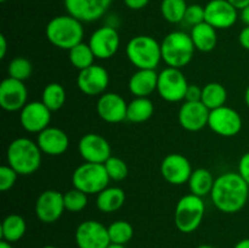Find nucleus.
Masks as SVG:
<instances>
[{
  "mask_svg": "<svg viewBox=\"0 0 249 248\" xmlns=\"http://www.w3.org/2000/svg\"><path fill=\"white\" fill-rule=\"evenodd\" d=\"M249 185L238 173L226 172L214 181L211 198L216 209L226 214L242 211L248 202Z\"/></svg>",
  "mask_w": 249,
  "mask_h": 248,
  "instance_id": "nucleus-1",
  "label": "nucleus"
},
{
  "mask_svg": "<svg viewBox=\"0 0 249 248\" xmlns=\"http://www.w3.org/2000/svg\"><path fill=\"white\" fill-rule=\"evenodd\" d=\"M45 35L53 46L68 51L83 41L84 27L83 22L70 14L60 15L46 24Z\"/></svg>",
  "mask_w": 249,
  "mask_h": 248,
  "instance_id": "nucleus-2",
  "label": "nucleus"
},
{
  "mask_svg": "<svg viewBox=\"0 0 249 248\" xmlns=\"http://www.w3.org/2000/svg\"><path fill=\"white\" fill-rule=\"evenodd\" d=\"M41 150L38 143L28 138H17L11 141L6 151L7 164L18 175H31L39 169Z\"/></svg>",
  "mask_w": 249,
  "mask_h": 248,
  "instance_id": "nucleus-3",
  "label": "nucleus"
},
{
  "mask_svg": "<svg viewBox=\"0 0 249 248\" xmlns=\"http://www.w3.org/2000/svg\"><path fill=\"white\" fill-rule=\"evenodd\" d=\"M160 50L162 60L168 67L181 70L191 62L196 48L190 34L182 31H174L163 39Z\"/></svg>",
  "mask_w": 249,
  "mask_h": 248,
  "instance_id": "nucleus-4",
  "label": "nucleus"
},
{
  "mask_svg": "<svg viewBox=\"0 0 249 248\" xmlns=\"http://www.w3.org/2000/svg\"><path fill=\"white\" fill-rule=\"evenodd\" d=\"M131 65L138 70H156L162 61L160 44L153 36L136 35L129 40L125 49Z\"/></svg>",
  "mask_w": 249,
  "mask_h": 248,
  "instance_id": "nucleus-5",
  "label": "nucleus"
},
{
  "mask_svg": "<svg viewBox=\"0 0 249 248\" xmlns=\"http://www.w3.org/2000/svg\"><path fill=\"white\" fill-rule=\"evenodd\" d=\"M206 206L202 197L196 195H185L175 207L174 221L178 230L182 233H191L196 231L204 218Z\"/></svg>",
  "mask_w": 249,
  "mask_h": 248,
  "instance_id": "nucleus-6",
  "label": "nucleus"
},
{
  "mask_svg": "<svg viewBox=\"0 0 249 248\" xmlns=\"http://www.w3.org/2000/svg\"><path fill=\"white\" fill-rule=\"evenodd\" d=\"M109 177L101 163L85 162L78 165L72 174L73 187L87 195H97L108 187Z\"/></svg>",
  "mask_w": 249,
  "mask_h": 248,
  "instance_id": "nucleus-7",
  "label": "nucleus"
},
{
  "mask_svg": "<svg viewBox=\"0 0 249 248\" xmlns=\"http://www.w3.org/2000/svg\"><path fill=\"white\" fill-rule=\"evenodd\" d=\"M187 88L189 83L179 68L167 67L158 73L157 92L165 101L179 102L185 100Z\"/></svg>",
  "mask_w": 249,
  "mask_h": 248,
  "instance_id": "nucleus-8",
  "label": "nucleus"
},
{
  "mask_svg": "<svg viewBox=\"0 0 249 248\" xmlns=\"http://www.w3.org/2000/svg\"><path fill=\"white\" fill-rule=\"evenodd\" d=\"M242 117L236 109L228 106L212 109L209 113L208 126L218 135L232 138L242 129Z\"/></svg>",
  "mask_w": 249,
  "mask_h": 248,
  "instance_id": "nucleus-9",
  "label": "nucleus"
},
{
  "mask_svg": "<svg viewBox=\"0 0 249 248\" xmlns=\"http://www.w3.org/2000/svg\"><path fill=\"white\" fill-rule=\"evenodd\" d=\"M78 248H107L111 243L108 229L96 220H85L75 230Z\"/></svg>",
  "mask_w": 249,
  "mask_h": 248,
  "instance_id": "nucleus-10",
  "label": "nucleus"
},
{
  "mask_svg": "<svg viewBox=\"0 0 249 248\" xmlns=\"http://www.w3.org/2000/svg\"><path fill=\"white\" fill-rule=\"evenodd\" d=\"M240 18V12L228 0H211L204 6V21L215 29L231 28Z\"/></svg>",
  "mask_w": 249,
  "mask_h": 248,
  "instance_id": "nucleus-11",
  "label": "nucleus"
},
{
  "mask_svg": "<svg viewBox=\"0 0 249 248\" xmlns=\"http://www.w3.org/2000/svg\"><path fill=\"white\" fill-rule=\"evenodd\" d=\"M113 0H63V5L71 16L80 22H95L101 18Z\"/></svg>",
  "mask_w": 249,
  "mask_h": 248,
  "instance_id": "nucleus-12",
  "label": "nucleus"
},
{
  "mask_svg": "<svg viewBox=\"0 0 249 248\" xmlns=\"http://www.w3.org/2000/svg\"><path fill=\"white\" fill-rule=\"evenodd\" d=\"M99 60H107L116 55L121 44V38L114 27L104 26L95 29L88 43Z\"/></svg>",
  "mask_w": 249,
  "mask_h": 248,
  "instance_id": "nucleus-13",
  "label": "nucleus"
},
{
  "mask_svg": "<svg viewBox=\"0 0 249 248\" xmlns=\"http://www.w3.org/2000/svg\"><path fill=\"white\" fill-rule=\"evenodd\" d=\"M66 211L63 194L56 190H45L38 196L34 212L41 223L53 224L62 216Z\"/></svg>",
  "mask_w": 249,
  "mask_h": 248,
  "instance_id": "nucleus-14",
  "label": "nucleus"
},
{
  "mask_svg": "<svg viewBox=\"0 0 249 248\" xmlns=\"http://www.w3.org/2000/svg\"><path fill=\"white\" fill-rule=\"evenodd\" d=\"M109 83V75L106 68L92 65L85 70L79 71L77 77L78 89L88 96H97L106 91Z\"/></svg>",
  "mask_w": 249,
  "mask_h": 248,
  "instance_id": "nucleus-15",
  "label": "nucleus"
},
{
  "mask_svg": "<svg viewBox=\"0 0 249 248\" xmlns=\"http://www.w3.org/2000/svg\"><path fill=\"white\" fill-rule=\"evenodd\" d=\"M190 160L180 153H169L160 163V174L172 185H184L192 174Z\"/></svg>",
  "mask_w": 249,
  "mask_h": 248,
  "instance_id": "nucleus-16",
  "label": "nucleus"
},
{
  "mask_svg": "<svg viewBox=\"0 0 249 248\" xmlns=\"http://www.w3.org/2000/svg\"><path fill=\"white\" fill-rule=\"evenodd\" d=\"M28 91L21 80L5 78L0 84V106L7 112L21 111L27 105Z\"/></svg>",
  "mask_w": 249,
  "mask_h": 248,
  "instance_id": "nucleus-17",
  "label": "nucleus"
},
{
  "mask_svg": "<svg viewBox=\"0 0 249 248\" xmlns=\"http://www.w3.org/2000/svg\"><path fill=\"white\" fill-rule=\"evenodd\" d=\"M51 121V111L41 101L27 102L19 112L22 128L28 133L39 134L46 129Z\"/></svg>",
  "mask_w": 249,
  "mask_h": 248,
  "instance_id": "nucleus-18",
  "label": "nucleus"
},
{
  "mask_svg": "<svg viewBox=\"0 0 249 248\" xmlns=\"http://www.w3.org/2000/svg\"><path fill=\"white\" fill-rule=\"evenodd\" d=\"M78 151L85 162L104 164L111 157V145L104 136L95 133L85 134L78 143Z\"/></svg>",
  "mask_w": 249,
  "mask_h": 248,
  "instance_id": "nucleus-19",
  "label": "nucleus"
},
{
  "mask_svg": "<svg viewBox=\"0 0 249 248\" xmlns=\"http://www.w3.org/2000/svg\"><path fill=\"white\" fill-rule=\"evenodd\" d=\"M128 104L116 92H105L97 100L96 111L102 121L107 123H121L126 119Z\"/></svg>",
  "mask_w": 249,
  "mask_h": 248,
  "instance_id": "nucleus-20",
  "label": "nucleus"
},
{
  "mask_svg": "<svg viewBox=\"0 0 249 248\" xmlns=\"http://www.w3.org/2000/svg\"><path fill=\"white\" fill-rule=\"evenodd\" d=\"M209 113L201 101H185L179 109V123L185 130L198 131L208 125Z\"/></svg>",
  "mask_w": 249,
  "mask_h": 248,
  "instance_id": "nucleus-21",
  "label": "nucleus"
},
{
  "mask_svg": "<svg viewBox=\"0 0 249 248\" xmlns=\"http://www.w3.org/2000/svg\"><path fill=\"white\" fill-rule=\"evenodd\" d=\"M36 143L41 152L49 156L63 155L70 146V138L67 134L56 126H48L38 134Z\"/></svg>",
  "mask_w": 249,
  "mask_h": 248,
  "instance_id": "nucleus-22",
  "label": "nucleus"
},
{
  "mask_svg": "<svg viewBox=\"0 0 249 248\" xmlns=\"http://www.w3.org/2000/svg\"><path fill=\"white\" fill-rule=\"evenodd\" d=\"M156 70H138L129 79V91L135 97H148L157 90Z\"/></svg>",
  "mask_w": 249,
  "mask_h": 248,
  "instance_id": "nucleus-23",
  "label": "nucleus"
},
{
  "mask_svg": "<svg viewBox=\"0 0 249 248\" xmlns=\"http://www.w3.org/2000/svg\"><path fill=\"white\" fill-rule=\"evenodd\" d=\"M190 35H191L196 50L202 51V53H209L214 50L216 46V41H218L216 29L206 21L192 27Z\"/></svg>",
  "mask_w": 249,
  "mask_h": 248,
  "instance_id": "nucleus-24",
  "label": "nucleus"
},
{
  "mask_svg": "<svg viewBox=\"0 0 249 248\" xmlns=\"http://www.w3.org/2000/svg\"><path fill=\"white\" fill-rule=\"evenodd\" d=\"M125 202V192L121 187H106L97 194L96 207L102 213L117 212Z\"/></svg>",
  "mask_w": 249,
  "mask_h": 248,
  "instance_id": "nucleus-25",
  "label": "nucleus"
},
{
  "mask_svg": "<svg viewBox=\"0 0 249 248\" xmlns=\"http://www.w3.org/2000/svg\"><path fill=\"white\" fill-rule=\"evenodd\" d=\"M27 230V224L23 216L19 214H9L5 216L0 226L1 240L14 243L21 240Z\"/></svg>",
  "mask_w": 249,
  "mask_h": 248,
  "instance_id": "nucleus-26",
  "label": "nucleus"
},
{
  "mask_svg": "<svg viewBox=\"0 0 249 248\" xmlns=\"http://www.w3.org/2000/svg\"><path fill=\"white\" fill-rule=\"evenodd\" d=\"M214 181H215V179L208 169H206V168L195 169L190 177L189 181H187L190 194L196 195L198 197L208 196L213 190Z\"/></svg>",
  "mask_w": 249,
  "mask_h": 248,
  "instance_id": "nucleus-27",
  "label": "nucleus"
},
{
  "mask_svg": "<svg viewBox=\"0 0 249 248\" xmlns=\"http://www.w3.org/2000/svg\"><path fill=\"white\" fill-rule=\"evenodd\" d=\"M153 112L155 106L148 97H135L128 104L126 119L133 123H142L152 117Z\"/></svg>",
  "mask_w": 249,
  "mask_h": 248,
  "instance_id": "nucleus-28",
  "label": "nucleus"
},
{
  "mask_svg": "<svg viewBox=\"0 0 249 248\" xmlns=\"http://www.w3.org/2000/svg\"><path fill=\"white\" fill-rule=\"evenodd\" d=\"M226 100H228V91L220 83L212 82L202 88L201 102L209 111L225 106Z\"/></svg>",
  "mask_w": 249,
  "mask_h": 248,
  "instance_id": "nucleus-29",
  "label": "nucleus"
},
{
  "mask_svg": "<svg viewBox=\"0 0 249 248\" xmlns=\"http://www.w3.org/2000/svg\"><path fill=\"white\" fill-rule=\"evenodd\" d=\"M41 102L51 112L62 108L66 102V90L60 83H49L41 94Z\"/></svg>",
  "mask_w": 249,
  "mask_h": 248,
  "instance_id": "nucleus-30",
  "label": "nucleus"
},
{
  "mask_svg": "<svg viewBox=\"0 0 249 248\" xmlns=\"http://www.w3.org/2000/svg\"><path fill=\"white\" fill-rule=\"evenodd\" d=\"M68 58H70V62L72 63L73 67L83 71L94 65V60L96 57H95L89 44H85L82 41L78 45L73 46L71 50H68Z\"/></svg>",
  "mask_w": 249,
  "mask_h": 248,
  "instance_id": "nucleus-31",
  "label": "nucleus"
},
{
  "mask_svg": "<svg viewBox=\"0 0 249 248\" xmlns=\"http://www.w3.org/2000/svg\"><path fill=\"white\" fill-rule=\"evenodd\" d=\"M187 6L186 0H162L160 14L169 23H180L184 21Z\"/></svg>",
  "mask_w": 249,
  "mask_h": 248,
  "instance_id": "nucleus-32",
  "label": "nucleus"
},
{
  "mask_svg": "<svg viewBox=\"0 0 249 248\" xmlns=\"http://www.w3.org/2000/svg\"><path fill=\"white\" fill-rule=\"evenodd\" d=\"M107 229H108V235L111 243L125 246L134 236L133 225L125 220L113 221Z\"/></svg>",
  "mask_w": 249,
  "mask_h": 248,
  "instance_id": "nucleus-33",
  "label": "nucleus"
},
{
  "mask_svg": "<svg viewBox=\"0 0 249 248\" xmlns=\"http://www.w3.org/2000/svg\"><path fill=\"white\" fill-rule=\"evenodd\" d=\"M32 71H33V66H32L31 61L27 60L26 57H21V56L12 58L7 66L9 77L21 80V82H24L31 77Z\"/></svg>",
  "mask_w": 249,
  "mask_h": 248,
  "instance_id": "nucleus-34",
  "label": "nucleus"
},
{
  "mask_svg": "<svg viewBox=\"0 0 249 248\" xmlns=\"http://www.w3.org/2000/svg\"><path fill=\"white\" fill-rule=\"evenodd\" d=\"M63 202H65L66 211L71 213L82 212L88 204V195L80 190L73 187L63 194Z\"/></svg>",
  "mask_w": 249,
  "mask_h": 248,
  "instance_id": "nucleus-35",
  "label": "nucleus"
},
{
  "mask_svg": "<svg viewBox=\"0 0 249 248\" xmlns=\"http://www.w3.org/2000/svg\"><path fill=\"white\" fill-rule=\"evenodd\" d=\"M105 168L107 170V174H108L109 179L114 180V181H121V180H124L126 177H128V165L124 162L122 158L118 157H111L104 163Z\"/></svg>",
  "mask_w": 249,
  "mask_h": 248,
  "instance_id": "nucleus-36",
  "label": "nucleus"
},
{
  "mask_svg": "<svg viewBox=\"0 0 249 248\" xmlns=\"http://www.w3.org/2000/svg\"><path fill=\"white\" fill-rule=\"evenodd\" d=\"M182 22H185V23L191 27H195L204 22V7L198 4L189 5L186 12H185V17Z\"/></svg>",
  "mask_w": 249,
  "mask_h": 248,
  "instance_id": "nucleus-37",
  "label": "nucleus"
},
{
  "mask_svg": "<svg viewBox=\"0 0 249 248\" xmlns=\"http://www.w3.org/2000/svg\"><path fill=\"white\" fill-rule=\"evenodd\" d=\"M17 177H18V174H17L16 170L12 169L9 164L1 165L0 167V190L7 191V190L11 189L16 182Z\"/></svg>",
  "mask_w": 249,
  "mask_h": 248,
  "instance_id": "nucleus-38",
  "label": "nucleus"
},
{
  "mask_svg": "<svg viewBox=\"0 0 249 248\" xmlns=\"http://www.w3.org/2000/svg\"><path fill=\"white\" fill-rule=\"evenodd\" d=\"M238 174L249 185V152L245 153L238 162Z\"/></svg>",
  "mask_w": 249,
  "mask_h": 248,
  "instance_id": "nucleus-39",
  "label": "nucleus"
},
{
  "mask_svg": "<svg viewBox=\"0 0 249 248\" xmlns=\"http://www.w3.org/2000/svg\"><path fill=\"white\" fill-rule=\"evenodd\" d=\"M202 97V88H199L198 85L195 84H189V88L186 90V95H185V101H201Z\"/></svg>",
  "mask_w": 249,
  "mask_h": 248,
  "instance_id": "nucleus-40",
  "label": "nucleus"
},
{
  "mask_svg": "<svg viewBox=\"0 0 249 248\" xmlns=\"http://www.w3.org/2000/svg\"><path fill=\"white\" fill-rule=\"evenodd\" d=\"M123 1L130 10H141L147 6L150 0H123Z\"/></svg>",
  "mask_w": 249,
  "mask_h": 248,
  "instance_id": "nucleus-41",
  "label": "nucleus"
},
{
  "mask_svg": "<svg viewBox=\"0 0 249 248\" xmlns=\"http://www.w3.org/2000/svg\"><path fill=\"white\" fill-rule=\"evenodd\" d=\"M238 43L246 50H249V26H246L238 34Z\"/></svg>",
  "mask_w": 249,
  "mask_h": 248,
  "instance_id": "nucleus-42",
  "label": "nucleus"
},
{
  "mask_svg": "<svg viewBox=\"0 0 249 248\" xmlns=\"http://www.w3.org/2000/svg\"><path fill=\"white\" fill-rule=\"evenodd\" d=\"M7 53V41L4 34L0 35V58H4Z\"/></svg>",
  "mask_w": 249,
  "mask_h": 248,
  "instance_id": "nucleus-43",
  "label": "nucleus"
},
{
  "mask_svg": "<svg viewBox=\"0 0 249 248\" xmlns=\"http://www.w3.org/2000/svg\"><path fill=\"white\" fill-rule=\"evenodd\" d=\"M228 1L230 2L231 5H233L237 10L245 9L246 6L249 5V0H228Z\"/></svg>",
  "mask_w": 249,
  "mask_h": 248,
  "instance_id": "nucleus-44",
  "label": "nucleus"
},
{
  "mask_svg": "<svg viewBox=\"0 0 249 248\" xmlns=\"http://www.w3.org/2000/svg\"><path fill=\"white\" fill-rule=\"evenodd\" d=\"M240 19L246 26H249V5L246 6L245 9L240 10Z\"/></svg>",
  "mask_w": 249,
  "mask_h": 248,
  "instance_id": "nucleus-45",
  "label": "nucleus"
},
{
  "mask_svg": "<svg viewBox=\"0 0 249 248\" xmlns=\"http://www.w3.org/2000/svg\"><path fill=\"white\" fill-rule=\"evenodd\" d=\"M233 248H249V238H243V240L238 241Z\"/></svg>",
  "mask_w": 249,
  "mask_h": 248,
  "instance_id": "nucleus-46",
  "label": "nucleus"
},
{
  "mask_svg": "<svg viewBox=\"0 0 249 248\" xmlns=\"http://www.w3.org/2000/svg\"><path fill=\"white\" fill-rule=\"evenodd\" d=\"M0 248H14V247H12V245L10 242H6V241L1 240V242H0Z\"/></svg>",
  "mask_w": 249,
  "mask_h": 248,
  "instance_id": "nucleus-47",
  "label": "nucleus"
},
{
  "mask_svg": "<svg viewBox=\"0 0 249 248\" xmlns=\"http://www.w3.org/2000/svg\"><path fill=\"white\" fill-rule=\"evenodd\" d=\"M245 102L249 108V85L247 87V89H246V92H245Z\"/></svg>",
  "mask_w": 249,
  "mask_h": 248,
  "instance_id": "nucleus-48",
  "label": "nucleus"
},
{
  "mask_svg": "<svg viewBox=\"0 0 249 248\" xmlns=\"http://www.w3.org/2000/svg\"><path fill=\"white\" fill-rule=\"evenodd\" d=\"M107 248H126L124 245H117V243H109Z\"/></svg>",
  "mask_w": 249,
  "mask_h": 248,
  "instance_id": "nucleus-49",
  "label": "nucleus"
},
{
  "mask_svg": "<svg viewBox=\"0 0 249 248\" xmlns=\"http://www.w3.org/2000/svg\"><path fill=\"white\" fill-rule=\"evenodd\" d=\"M196 248H215L214 246H211V245H199L198 247Z\"/></svg>",
  "mask_w": 249,
  "mask_h": 248,
  "instance_id": "nucleus-50",
  "label": "nucleus"
},
{
  "mask_svg": "<svg viewBox=\"0 0 249 248\" xmlns=\"http://www.w3.org/2000/svg\"><path fill=\"white\" fill-rule=\"evenodd\" d=\"M43 248H57V247H55V246H44Z\"/></svg>",
  "mask_w": 249,
  "mask_h": 248,
  "instance_id": "nucleus-51",
  "label": "nucleus"
},
{
  "mask_svg": "<svg viewBox=\"0 0 249 248\" xmlns=\"http://www.w3.org/2000/svg\"><path fill=\"white\" fill-rule=\"evenodd\" d=\"M5 1H7V0H0V2H5Z\"/></svg>",
  "mask_w": 249,
  "mask_h": 248,
  "instance_id": "nucleus-52",
  "label": "nucleus"
},
{
  "mask_svg": "<svg viewBox=\"0 0 249 248\" xmlns=\"http://www.w3.org/2000/svg\"><path fill=\"white\" fill-rule=\"evenodd\" d=\"M186 1H192V0H186Z\"/></svg>",
  "mask_w": 249,
  "mask_h": 248,
  "instance_id": "nucleus-53",
  "label": "nucleus"
}]
</instances>
